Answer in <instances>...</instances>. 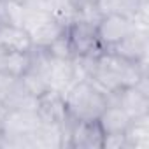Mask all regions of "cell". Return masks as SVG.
I'll use <instances>...</instances> for the list:
<instances>
[{"mask_svg": "<svg viewBox=\"0 0 149 149\" xmlns=\"http://www.w3.org/2000/svg\"><path fill=\"white\" fill-rule=\"evenodd\" d=\"M4 112V107H2V104H0V114H2Z\"/></svg>", "mask_w": 149, "mask_h": 149, "instance_id": "22", "label": "cell"}, {"mask_svg": "<svg viewBox=\"0 0 149 149\" xmlns=\"http://www.w3.org/2000/svg\"><path fill=\"white\" fill-rule=\"evenodd\" d=\"M25 7L14 0H0V25L23 26Z\"/></svg>", "mask_w": 149, "mask_h": 149, "instance_id": "15", "label": "cell"}, {"mask_svg": "<svg viewBox=\"0 0 149 149\" xmlns=\"http://www.w3.org/2000/svg\"><path fill=\"white\" fill-rule=\"evenodd\" d=\"M107 102L119 105L132 119L149 114V93L140 90L139 86L123 88V90L109 95Z\"/></svg>", "mask_w": 149, "mask_h": 149, "instance_id": "7", "label": "cell"}, {"mask_svg": "<svg viewBox=\"0 0 149 149\" xmlns=\"http://www.w3.org/2000/svg\"><path fill=\"white\" fill-rule=\"evenodd\" d=\"M18 79L19 77H14V76H11V74H7V72H0V104L6 102L9 93L18 84Z\"/></svg>", "mask_w": 149, "mask_h": 149, "instance_id": "18", "label": "cell"}, {"mask_svg": "<svg viewBox=\"0 0 149 149\" xmlns=\"http://www.w3.org/2000/svg\"><path fill=\"white\" fill-rule=\"evenodd\" d=\"M137 26L139 25L133 19H130L123 14H105L97 23L98 44L102 46L104 51H107L114 44H118L123 37H126L132 30H135Z\"/></svg>", "mask_w": 149, "mask_h": 149, "instance_id": "4", "label": "cell"}, {"mask_svg": "<svg viewBox=\"0 0 149 149\" xmlns=\"http://www.w3.org/2000/svg\"><path fill=\"white\" fill-rule=\"evenodd\" d=\"M140 2H142V4H147V2H149V0H140Z\"/></svg>", "mask_w": 149, "mask_h": 149, "instance_id": "23", "label": "cell"}, {"mask_svg": "<svg viewBox=\"0 0 149 149\" xmlns=\"http://www.w3.org/2000/svg\"><path fill=\"white\" fill-rule=\"evenodd\" d=\"M7 56H9V51L0 47V72H6V65H7Z\"/></svg>", "mask_w": 149, "mask_h": 149, "instance_id": "20", "label": "cell"}, {"mask_svg": "<svg viewBox=\"0 0 149 149\" xmlns=\"http://www.w3.org/2000/svg\"><path fill=\"white\" fill-rule=\"evenodd\" d=\"M51 56H54V58H67V60H70V58H74V53H72V47H70V44H68V39H67V30H65V33L60 37V39H56L47 49H46Z\"/></svg>", "mask_w": 149, "mask_h": 149, "instance_id": "17", "label": "cell"}, {"mask_svg": "<svg viewBox=\"0 0 149 149\" xmlns=\"http://www.w3.org/2000/svg\"><path fill=\"white\" fill-rule=\"evenodd\" d=\"M102 149H126L125 133L104 135V147H102Z\"/></svg>", "mask_w": 149, "mask_h": 149, "instance_id": "19", "label": "cell"}, {"mask_svg": "<svg viewBox=\"0 0 149 149\" xmlns=\"http://www.w3.org/2000/svg\"><path fill=\"white\" fill-rule=\"evenodd\" d=\"M67 39L74 56L100 54L104 51L97 37V23L88 19H79V18L72 19L67 25Z\"/></svg>", "mask_w": 149, "mask_h": 149, "instance_id": "3", "label": "cell"}, {"mask_svg": "<svg viewBox=\"0 0 149 149\" xmlns=\"http://www.w3.org/2000/svg\"><path fill=\"white\" fill-rule=\"evenodd\" d=\"M126 149H149V114L133 118L125 130Z\"/></svg>", "mask_w": 149, "mask_h": 149, "instance_id": "13", "label": "cell"}, {"mask_svg": "<svg viewBox=\"0 0 149 149\" xmlns=\"http://www.w3.org/2000/svg\"><path fill=\"white\" fill-rule=\"evenodd\" d=\"M63 98L70 121H97L109 104L107 95L88 79L76 81Z\"/></svg>", "mask_w": 149, "mask_h": 149, "instance_id": "2", "label": "cell"}, {"mask_svg": "<svg viewBox=\"0 0 149 149\" xmlns=\"http://www.w3.org/2000/svg\"><path fill=\"white\" fill-rule=\"evenodd\" d=\"M49 81H51V90L65 93L77 81L74 58L67 60V58H54L49 54Z\"/></svg>", "mask_w": 149, "mask_h": 149, "instance_id": "10", "label": "cell"}, {"mask_svg": "<svg viewBox=\"0 0 149 149\" xmlns=\"http://www.w3.org/2000/svg\"><path fill=\"white\" fill-rule=\"evenodd\" d=\"M67 30V25L60 19H56L53 14L42 18L40 21H37L35 25H32L30 28H26L32 46L35 49H47L56 39H60Z\"/></svg>", "mask_w": 149, "mask_h": 149, "instance_id": "9", "label": "cell"}, {"mask_svg": "<svg viewBox=\"0 0 149 149\" xmlns=\"http://www.w3.org/2000/svg\"><path fill=\"white\" fill-rule=\"evenodd\" d=\"M107 51H111V53H114L128 61L147 67V51H149L147 28L137 26L135 30H132L126 37H123L118 44H114Z\"/></svg>", "mask_w": 149, "mask_h": 149, "instance_id": "5", "label": "cell"}, {"mask_svg": "<svg viewBox=\"0 0 149 149\" xmlns=\"http://www.w3.org/2000/svg\"><path fill=\"white\" fill-rule=\"evenodd\" d=\"M14 2L21 4V6H46L44 0H14Z\"/></svg>", "mask_w": 149, "mask_h": 149, "instance_id": "21", "label": "cell"}, {"mask_svg": "<svg viewBox=\"0 0 149 149\" xmlns=\"http://www.w3.org/2000/svg\"><path fill=\"white\" fill-rule=\"evenodd\" d=\"M67 147L68 149H102L104 132L98 121H72Z\"/></svg>", "mask_w": 149, "mask_h": 149, "instance_id": "6", "label": "cell"}, {"mask_svg": "<svg viewBox=\"0 0 149 149\" xmlns=\"http://www.w3.org/2000/svg\"><path fill=\"white\" fill-rule=\"evenodd\" d=\"M30 65V53H18V51H9L7 56V65L6 72L14 77H19L21 74L28 68Z\"/></svg>", "mask_w": 149, "mask_h": 149, "instance_id": "16", "label": "cell"}, {"mask_svg": "<svg viewBox=\"0 0 149 149\" xmlns=\"http://www.w3.org/2000/svg\"><path fill=\"white\" fill-rule=\"evenodd\" d=\"M46 9L60 21L68 25L74 18H76V7L77 0H44Z\"/></svg>", "mask_w": 149, "mask_h": 149, "instance_id": "14", "label": "cell"}, {"mask_svg": "<svg viewBox=\"0 0 149 149\" xmlns=\"http://www.w3.org/2000/svg\"><path fill=\"white\" fill-rule=\"evenodd\" d=\"M35 111H37L42 123L65 125L67 121H70L68 114H67V105H65L63 93H60L56 90H49L44 95H40L37 98Z\"/></svg>", "mask_w": 149, "mask_h": 149, "instance_id": "8", "label": "cell"}, {"mask_svg": "<svg viewBox=\"0 0 149 149\" xmlns=\"http://www.w3.org/2000/svg\"><path fill=\"white\" fill-rule=\"evenodd\" d=\"M144 76H147V67L128 61L111 51H102L95 60L88 81L109 97L123 88L135 86Z\"/></svg>", "mask_w": 149, "mask_h": 149, "instance_id": "1", "label": "cell"}, {"mask_svg": "<svg viewBox=\"0 0 149 149\" xmlns=\"http://www.w3.org/2000/svg\"><path fill=\"white\" fill-rule=\"evenodd\" d=\"M97 121H98L104 135H114V133H125L132 118L119 105L107 104V107L104 109V112L100 114V118Z\"/></svg>", "mask_w": 149, "mask_h": 149, "instance_id": "12", "label": "cell"}, {"mask_svg": "<svg viewBox=\"0 0 149 149\" xmlns=\"http://www.w3.org/2000/svg\"><path fill=\"white\" fill-rule=\"evenodd\" d=\"M0 47L18 53H30L33 49L28 32L16 25H0Z\"/></svg>", "mask_w": 149, "mask_h": 149, "instance_id": "11", "label": "cell"}]
</instances>
